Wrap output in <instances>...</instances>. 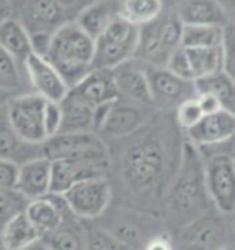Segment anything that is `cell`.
I'll return each instance as SVG.
<instances>
[{
  "mask_svg": "<svg viewBox=\"0 0 235 250\" xmlns=\"http://www.w3.org/2000/svg\"><path fill=\"white\" fill-rule=\"evenodd\" d=\"M69 92L95 108L119 99L113 73L108 68H94L76 86L69 89Z\"/></svg>",
  "mask_w": 235,
  "mask_h": 250,
  "instance_id": "ffe728a7",
  "label": "cell"
},
{
  "mask_svg": "<svg viewBox=\"0 0 235 250\" xmlns=\"http://www.w3.org/2000/svg\"><path fill=\"white\" fill-rule=\"evenodd\" d=\"M145 73L155 108L171 110L187 99L196 97L195 83L182 79L166 66L145 65Z\"/></svg>",
  "mask_w": 235,
  "mask_h": 250,
  "instance_id": "5bb4252c",
  "label": "cell"
},
{
  "mask_svg": "<svg viewBox=\"0 0 235 250\" xmlns=\"http://www.w3.org/2000/svg\"><path fill=\"white\" fill-rule=\"evenodd\" d=\"M111 73H113L118 94H119L121 99L140 105H152L153 107L147 81L145 63H142L137 58H131V60L115 66Z\"/></svg>",
  "mask_w": 235,
  "mask_h": 250,
  "instance_id": "d6986e66",
  "label": "cell"
},
{
  "mask_svg": "<svg viewBox=\"0 0 235 250\" xmlns=\"http://www.w3.org/2000/svg\"><path fill=\"white\" fill-rule=\"evenodd\" d=\"M89 2H92V0H89Z\"/></svg>",
  "mask_w": 235,
  "mask_h": 250,
  "instance_id": "c3c4849f",
  "label": "cell"
},
{
  "mask_svg": "<svg viewBox=\"0 0 235 250\" xmlns=\"http://www.w3.org/2000/svg\"><path fill=\"white\" fill-rule=\"evenodd\" d=\"M203 116L205 115H203L201 107L198 104V99L196 97L187 99L182 104H179L177 107H176V113H174L176 123H177V126L184 131L194 127Z\"/></svg>",
  "mask_w": 235,
  "mask_h": 250,
  "instance_id": "836d02e7",
  "label": "cell"
},
{
  "mask_svg": "<svg viewBox=\"0 0 235 250\" xmlns=\"http://www.w3.org/2000/svg\"><path fill=\"white\" fill-rule=\"evenodd\" d=\"M23 70L33 87V92L42 95L50 102H61L69 92V87L63 81L60 73L45 57L31 54L23 63Z\"/></svg>",
  "mask_w": 235,
  "mask_h": 250,
  "instance_id": "2e32d148",
  "label": "cell"
},
{
  "mask_svg": "<svg viewBox=\"0 0 235 250\" xmlns=\"http://www.w3.org/2000/svg\"><path fill=\"white\" fill-rule=\"evenodd\" d=\"M206 189L211 204L226 215L235 213V157L229 150L201 153Z\"/></svg>",
  "mask_w": 235,
  "mask_h": 250,
  "instance_id": "52a82bcc",
  "label": "cell"
},
{
  "mask_svg": "<svg viewBox=\"0 0 235 250\" xmlns=\"http://www.w3.org/2000/svg\"><path fill=\"white\" fill-rule=\"evenodd\" d=\"M0 237L5 244L7 250H23L37 239H40V234L33 226V223L28 220V216L23 213L12 218L2 231H0Z\"/></svg>",
  "mask_w": 235,
  "mask_h": 250,
  "instance_id": "f1b7e54d",
  "label": "cell"
},
{
  "mask_svg": "<svg viewBox=\"0 0 235 250\" xmlns=\"http://www.w3.org/2000/svg\"><path fill=\"white\" fill-rule=\"evenodd\" d=\"M174 250H235V220L211 207L206 213L171 234Z\"/></svg>",
  "mask_w": 235,
  "mask_h": 250,
  "instance_id": "5b68a950",
  "label": "cell"
},
{
  "mask_svg": "<svg viewBox=\"0 0 235 250\" xmlns=\"http://www.w3.org/2000/svg\"><path fill=\"white\" fill-rule=\"evenodd\" d=\"M69 213H73V211L69 210L63 194L52 192L44 197H39V199L29 200L24 210V215L33 223V226L40 234V237L55 229Z\"/></svg>",
  "mask_w": 235,
  "mask_h": 250,
  "instance_id": "44dd1931",
  "label": "cell"
},
{
  "mask_svg": "<svg viewBox=\"0 0 235 250\" xmlns=\"http://www.w3.org/2000/svg\"><path fill=\"white\" fill-rule=\"evenodd\" d=\"M12 17V0H0V21Z\"/></svg>",
  "mask_w": 235,
  "mask_h": 250,
  "instance_id": "7bdbcfd3",
  "label": "cell"
},
{
  "mask_svg": "<svg viewBox=\"0 0 235 250\" xmlns=\"http://www.w3.org/2000/svg\"><path fill=\"white\" fill-rule=\"evenodd\" d=\"M57 2L60 3L61 7H65L66 10H69V12L74 15V17H76V15L81 12L85 5L90 3L89 0H57Z\"/></svg>",
  "mask_w": 235,
  "mask_h": 250,
  "instance_id": "60d3db41",
  "label": "cell"
},
{
  "mask_svg": "<svg viewBox=\"0 0 235 250\" xmlns=\"http://www.w3.org/2000/svg\"><path fill=\"white\" fill-rule=\"evenodd\" d=\"M47 100L36 92H23L5 105L7 118L23 141L40 146L47 139L44 129V107Z\"/></svg>",
  "mask_w": 235,
  "mask_h": 250,
  "instance_id": "ba28073f",
  "label": "cell"
},
{
  "mask_svg": "<svg viewBox=\"0 0 235 250\" xmlns=\"http://www.w3.org/2000/svg\"><path fill=\"white\" fill-rule=\"evenodd\" d=\"M111 157L97 158H65L52 162L50 192L65 194L76 183L94 178H108Z\"/></svg>",
  "mask_w": 235,
  "mask_h": 250,
  "instance_id": "9a60e30c",
  "label": "cell"
},
{
  "mask_svg": "<svg viewBox=\"0 0 235 250\" xmlns=\"http://www.w3.org/2000/svg\"><path fill=\"white\" fill-rule=\"evenodd\" d=\"M196 94H211L224 111L235 116V81L226 71H217L195 81Z\"/></svg>",
  "mask_w": 235,
  "mask_h": 250,
  "instance_id": "83f0119b",
  "label": "cell"
},
{
  "mask_svg": "<svg viewBox=\"0 0 235 250\" xmlns=\"http://www.w3.org/2000/svg\"><path fill=\"white\" fill-rule=\"evenodd\" d=\"M15 95H18V94H15V92H8V90H0V110H2L5 105H7V102L12 97H15Z\"/></svg>",
  "mask_w": 235,
  "mask_h": 250,
  "instance_id": "f6af8a7d",
  "label": "cell"
},
{
  "mask_svg": "<svg viewBox=\"0 0 235 250\" xmlns=\"http://www.w3.org/2000/svg\"><path fill=\"white\" fill-rule=\"evenodd\" d=\"M157 111L158 108L152 105H140L119 97L113 104H110L103 123L98 129V136H106L108 139L115 141L124 139L148 125V121L157 115Z\"/></svg>",
  "mask_w": 235,
  "mask_h": 250,
  "instance_id": "7c38bea8",
  "label": "cell"
},
{
  "mask_svg": "<svg viewBox=\"0 0 235 250\" xmlns=\"http://www.w3.org/2000/svg\"><path fill=\"white\" fill-rule=\"evenodd\" d=\"M219 250H227V249H219Z\"/></svg>",
  "mask_w": 235,
  "mask_h": 250,
  "instance_id": "7dc6e473",
  "label": "cell"
},
{
  "mask_svg": "<svg viewBox=\"0 0 235 250\" xmlns=\"http://www.w3.org/2000/svg\"><path fill=\"white\" fill-rule=\"evenodd\" d=\"M61 120H63V113H61L60 102H50V100H47L44 107V129L47 137H52L60 132Z\"/></svg>",
  "mask_w": 235,
  "mask_h": 250,
  "instance_id": "d590c367",
  "label": "cell"
},
{
  "mask_svg": "<svg viewBox=\"0 0 235 250\" xmlns=\"http://www.w3.org/2000/svg\"><path fill=\"white\" fill-rule=\"evenodd\" d=\"M224 28L221 26L184 24L182 47H221Z\"/></svg>",
  "mask_w": 235,
  "mask_h": 250,
  "instance_id": "4dcf8cb0",
  "label": "cell"
},
{
  "mask_svg": "<svg viewBox=\"0 0 235 250\" xmlns=\"http://www.w3.org/2000/svg\"><path fill=\"white\" fill-rule=\"evenodd\" d=\"M185 139L195 147H211L235 139V116L224 110L205 115L194 127L184 131Z\"/></svg>",
  "mask_w": 235,
  "mask_h": 250,
  "instance_id": "ac0fdd59",
  "label": "cell"
},
{
  "mask_svg": "<svg viewBox=\"0 0 235 250\" xmlns=\"http://www.w3.org/2000/svg\"><path fill=\"white\" fill-rule=\"evenodd\" d=\"M23 66H20L17 62L0 47V90L23 94L20 92L23 89Z\"/></svg>",
  "mask_w": 235,
  "mask_h": 250,
  "instance_id": "1f68e13d",
  "label": "cell"
},
{
  "mask_svg": "<svg viewBox=\"0 0 235 250\" xmlns=\"http://www.w3.org/2000/svg\"><path fill=\"white\" fill-rule=\"evenodd\" d=\"M94 221L132 250H143L150 239L161 234H171L163 216L132 205L110 204L105 213Z\"/></svg>",
  "mask_w": 235,
  "mask_h": 250,
  "instance_id": "277c9868",
  "label": "cell"
},
{
  "mask_svg": "<svg viewBox=\"0 0 235 250\" xmlns=\"http://www.w3.org/2000/svg\"><path fill=\"white\" fill-rule=\"evenodd\" d=\"M166 68L182 79L195 83L224 70L222 47H182L169 57Z\"/></svg>",
  "mask_w": 235,
  "mask_h": 250,
  "instance_id": "4fadbf2b",
  "label": "cell"
},
{
  "mask_svg": "<svg viewBox=\"0 0 235 250\" xmlns=\"http://www.w3.org/2000/svg\"><path fill=\"white\" fill-rule=\"evenodd\" d=\"M40 146L21 139L10 125L5 107L0 110V160L13 162L21 167L26 162L42 157Z\"/></svg>",
  "mask_w": 235,
  "mask_h": 250,
  "instance_id": "7402d4cb",
  "label": "cell"
},
{
  "mask_svg": "<svg viewBox=\"0 0 235 250\" xmlns=\"http://www.w3.org/2000/svg\"><path fill=\"white\" fill-rule=\"evenodd\" d=\"M28 199L18 189L0 188V231L17 215L23 213L28 205Z\"/></svg>",
  "mask_w": 235,
  "mask_h": 250,
  "instance_id": "d6a6232c",
  "label": "cell"
},
{
  "mask_svg": "<svg viewBox=\"0 0 235 250\" xmlns=\"http://www.w3.org/2000/svg\"><path fill=\"white\" fill-rule=\"evenodd\" d=\"M45 58L71 89L94 70L95 41L79 28L76 21H69L53 33Z\"/></svg>",
  "mask_w": 235,
  "mask_h": 250,
  "instance_id": "3957f363",
  "label": "cell"
},
{
  "mask_svg": "<svg viewBox=\"0 0 235 250\" xmlns=\"http://www.w3.org/2000/svg\"><path fill=\"white\" fill-rule=\"evenodd\" d=\"M63 197L73 215L81 220L94 221L110 207L113 199V188L108 178L85 179L71 186Z\"/></svg>",
  "mask_w": 235,
  "mask_h": 250,
  "instance_id": "8fae6325",
  "label": "cell"
},
{
  "mask_svg": "<svg viewBox=\"0 0 235 250\" xmlns=\"http://www.w3.org/2000/svg\"><path fill=\"white\" fill-rule=\"evenodd\" d=\"M118 17H121V0H92L76 15L74 21L95 41Z\"/></svg>",
  "mask_w": 235,
  "mask_h": 250,
  "instance_id": "d4e9b609",
  "label": "cell"
},
{
  "mask_svg": "<svg viewBox=\"0 0 235 250\" xmlns=\"http://www.w3.org/2000/svg\"><path fill=\"white\" fill-rule=\"evenodd\" d=\"M42 157L53 160L65 158L111 157L110 146L97 132H58L42 142Z\"/></svg>",
  "mask_w": 235,
  "mask_h": 250,
  "instance_id": "30bf717a",
  "label": "cell"
},
{
  "mask_svg": "<svg viewBox=\"0 0 235 250\" xmlns=\"http://www.w3.org/2000/svg\"><path fill=\"white\" fill-rule=\"evenodd\" d=\"M52 250H85V226L81 218L69 213L55 229L40 237Z\"/></svg>",
  "mask_w": 235,
  "mask_h": 250,
  "instance_id": "484cf974",
  "label": "cell"
},
{
  "mask_svg": "<svg viewBox=\"0 0 235 250\" xmlns=\"http://www.w3.org/2000/svg\"><path fill=\"white\" fill-rule=\"evenodd\" d=\"M138 41V26L124 17H118L106 26L105 31L95 39L94 68H108L121 65L136 57Z\"/></svg>",
  "mask_w": 235,
  "mask_h": 250,
  "instance_id": "8992f818",
  "label": "cell"
},
{
  "mask_svg": "<svg viewBox=\"0 0 235 250\" xmlns=\"http://www.w3.org/2000/svg\"><path fill=\"white\" fill-rule=\"evenodd\" d=\"M211 207L201 152L198 147L185 139L179 169L164 200L163 220L168 231H173L171 234H174L182 226L206 213Z\"/></svg>",
  "mask_w": 235,
  "mask_h": 250,
  "instance_id": "7a4b0ae2",
  "label": "cell"
},
{
  "mask_svg": "<svg viewBox=\"0 0 235 250\" xmlns=\"http://www.w3.org/2000/svg\"><path fill=\"white\" fill-rule=\"evenodd\" d=\"M221 47L224 55V71L235 81V20L224 26Z\"/></svg>",
  "mask_w": 235,
  "mask_h": 250,
  "instance_id": "e575fe53",
  "label": "cell"
},
{
  "mask_svg": "<svg viewBox=\"0 0 235 250\" xmlns=\"http://www.w3.org/2000/svg\"><path fill=\"white\" fill-rule=\"evenodd\" d=\"M23 250H52L47 244L42 241V239H37L36 242H33L31 246H28L26 249H23Z\"/></svg>",
  "mask_w": 235,
  "mask_h": 250,
  "instance_id": "ee69618b",
  "label": "cell"
},
{
  "mask_svg": "<svg viewBox=\"0 0 235 250\" xmlns=\"http://www.w3.org/2000/svg\"><path fill=\"white\" fill-rule=\"evenodd\" d=\"M0 250H7V247H5V244L2 241V237H0Z\"/></svg>",
  "mask_w": 235,
  "mask_h": 250,
  "instance_id": "bcb514c9",
  "label": "cell"
},
{
  "mask_svg": "<svg viewBox=\"0 0 235 250\" xmlns=\"http://www.w3.org/2000/svg\"><path fill=\"white\" fill-rule=\"evenodd\" d=\"M143 250H174L171 234H161V236L150 239L147 242V246L143 247Z\"/></svg>",
  "mask_w": 235,
  "mask_h": 250,
  "instance_id": "ab89813d",
  "label": "cell"
},
{
  "mask_svg": "<svg viewBox=\"0 0 235 250\" xmlns=\"http://www.w3.org/2000/svg\"><path fill=\"white\" fill-rule=\"evenodd\" d=\"M18 173H20V165L8 160H0V188L17 189Z\"/></svg>",
  "mask_w": 235,
  "mask_h": 250,
  "instance_id": "8d00e7d4",
  "label": "cell"
},
{
  "mask_svg": "<svg viewBox=\"0 0 235 250\" xmlns=\"http://www.w3.org/2000/svg\"><path fill=\"white\" fill-rule=\"evenodd\" d=\"M164 12V0H121V15L136 26L148 24Z\"/></svg>",
  "mask_w": 235,
  "mask_h": 250,
  "instance_id": "f546056e",
  "label": "cell"
},
{
  "mask_svg": "<svg viewBox=\"0 0 235 250\" xmlns=\"http://www.w3.org/2000/svg\"><path fill=\"white\" fill-rule=\"evenodd\" d=\"M174 12L182 24L224 28L229 23V17L217 0H179Z\"/></svg>",
  "mask_w": 235,
  "mask_h": 250,
  "instance_id": "cb8c5ba5",
  "label": "cell"
},
{
  "mask_svg": "<svg viewBox=\"0 0 235 250\" xmlns=\"http://www.w3.org/2000/svg\"><path fill=\"white\" fill-rule=\"evenodd\" d=\"M217 2L224 8V12L229 17V21L235 20V0H217Z\"/></svg>",
  "mask_w": 235,
  "mask_h": 250,
  "instance_id": "b9f144b4",
  "label": "cell"
},
{
  "mask_svg": "<svg viewBox=\"0 0 235 250\" xmlns=\"http://www.w3.org/2000/svg\"><path fill=\"white\" fill-rule=\"evenodd\" d=\"M196 99H198V104L201 107L203 115H211V113H216V111H219V110H222L215 95H211V94H196Z\"/></svg>",
  "mask_w": 235,
  "mask_h": 250,
  "instance_id": "f35d334b",
  "label": "cell"
},
{
  "mask_svg": "<svg viewBox=\"0 0 235 250\" xmlns=\"http://www.w3.org/2000/svg\"><path fill=\"white\" fill-rule=\"evenodd\" d=\"M12 17L17 18L29 34H53L63 24L76 18L57 0H12Z\"/></svg>",
  "mask_w": 235,
  "mask_h": 250,
  "instance_id": "9c48e42d",
  "label": "cell"
},
{
  "mask_svg": "<svg viewBox=\"0 0 235 250\" xmlns=\"http://www.w3.org/2000/svg\"><path fill=\"white\" fill-rule=\"evenodd\" d=\"M52 162L45 157H37L20 167L17 189L28 200L39 199L50 192Z\"/></svg>",
  "mask_w": 235,
  "mask_h": 250,
  "instance_id": "603a6c76",
  "label": "cell"
},
{
  "mask_svg": "<svg viewBox=\"0 0 235 250\" xmlns=\"http://www.w3.org/2000/svg\"><path fill=\"white\" fill-rule=\"evenodd\" d=\"M124 139L129 142L118 158V178L131 195V205L153 213L152 205L159 202L164 210L185 139L180 142L176 127L158 120V111L148 125Z\"/></svg>",
  "mask_w": 235,
  "mask_h": 250,
  "instance_id": "6da1fadb",
  "label": "cell"
},
{
  "mask_svg": "<svg viewBox=\"0 0 235 250\" xmlns=\"http://www.w3.org/2000/svg\"><path fill=\"white\" fill-rule=\"evenodd\" d=\"M0 47H2L20 66H23L26 58L33 54L29 33L26 31L24 26L13 17H8L0 21Z\"/></svg>",
  "mask_w": 235,
  "mask_h": 250,
  "instance_id": "4316f807",
  "label": "cell"
},
{
  "mask_svg": "<svg viewBox=\"0 0 235 250\" xmlns=\"http://www.w3.org/2000/svg\"><path fill=\"white\" fill-rule=\"evenodd\" d=\"M60 107L63 113L60 132H97L98 134L110 104L95 108L68 92L66 97L60 102Z\"/></svg>",
  "mask_w": 235,
  "mask_h": 250,
  "instance_id": "e0dca14e",
  "label": "cell"
},
{
  "mask_svg": "<svg viewBox=\"0 0 235 250\" xmlns=\"http://www.w3.org/2000/svg\"><path fill=\"white\" fill-rule=\"evenodd\" d=\"M31 36V47H33V54L47 57L52 45V33H34Z\"/></svg>",
  "mask_w": 235,
  "mask_h": 250,
  "instance_id": "74e56055",
  "label": "cell"
}]
</instances>
